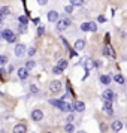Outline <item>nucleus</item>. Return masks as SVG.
I'll list each match as a JSON object with an SVG mask.
<instances>
[{"instance_id":"f257e3e1","label":"nucleus","mask_w":127,"mask_h":133,"mask_svg":"<svg viewBox=\"0 0 127 133\" xmlns=\"http://www.w3.org/2000/svg\"><path fill=\"white\" fill-rule=\"evenodd\" d=\"M0 35H2V39H5L6 42H9V43H12V42H15L17 41V35L14 33L12 30H3V31H0Z\"/></svg>"},{"instance_id":"f03ea898","label":"nucleus","mask_w":127,"mask_h":133,"mask_svg":"<svg viewBox=\"0 0 127 133\" xmlns=\"http://www.w3.org/2000/svg\"><path fill=\"white\" fill-rule=\"evenodd\" d=\"M70 19L69 18H63V19H57V30L58 31H63L64 29H67L69 25H70Z\"/></svg>"},{"instance_id":"7ed1b4c3","label":"nucleus","mask_w":127,"mask_h":133,"mask_svg":"<svg viewBox=\"0 0 127 133\" xmlns=\"http://www.w3.org/2000/svg\"><path fill=\"white\" fill-rule=\"evenodd\" d=\"M103 109H105V112H106L108 115H112L114 114V111H112V102L103 99Z\"/></svg>"},{"instance_id":"20e7f679","label":"nucleus","mask_w":127,"mask_h":133,"mask_svg":"<svg viewBox=\"0 0 127 133\" xmlns=\"http://www.w3.org/2000/svg\"><path fill=\"white\" fill-rule=\"evenodd\" d=\"M49 90H51V93H58L61 90V82L60 81H52L49 84Z\"/></svg>"},{"instance_id":"39448f33","label":"nucleus","mask_w":127,"mask_h":133,"mask_svg":"<svg viewBox=\"0 0 127 133\" xmlns=\"http://www.w3.org/2000/svg\"><path fill=\"white\" fill-rule=\"evenodd\" d=\"M42 118H43V112H42V111H39V109H35V111H31V120L41 121Z\"/></svg>"},{"instance_id":"423d86ee","label":"nucleus","mask_w":127,"mask_h":133,"mask_svg":"<svg viewBox=\"0 0 127 133\" xmlns=\"http://www.w3.org/2000/svg\"><path fill=\"white\" fill-rule=\"evenodd\" d=\"M58 109L64 111V112H72V111H73L72 105H70L69 102H64V100H61V105H60V108H58Z\"/></svg>"},{"instance_id":"0eeeda50","label":"nucleus","mask_w":127,"mask_h":133,"mask_svg":"<svg viewBox=\"0 0 127 133\" xmlns=\"http://www.w3.org/2000/svg\"><path fill=\"white\" fill-rule=\"evenodd\" d=\"M82 66L85 67V70H91L94 67V61L91 60V58H84L82 60Z\"/></svg>"},{"instance_id":"6e6552de","label":"nucleus","mask_w":127,"mask_h":133,"mask_svg":"<svg viewBox=\"0 0 127 133\" xmlns=\"http://www.w3.org/2000/svg\"><path fill=\"white\" fill-rule=\"evenodd\" d=\"M103 99L114 102V100H115V93H114V91H111V90H105V91H103Z\"/></svg>"},{"instance_id":"1a4fd4ad","label":"nucleus","mask_w":127,"mask_h":133,"mask_svg":"<svg viewBox=\"0 0 127 133\" xmlns=\"http://www.w3.org/2000/svg\"><path fill=\"white\" fill-rule=\"evenodd\" d=\"M72 108H73V111H76V112H84L85 111V105L82 102H75L72 105Z\"/></svg>"},{"instance_id":"9d476101","label":"nucleus","mask_w":127,"mask_h":133,"mask_svg":"<svg viewBox=\"0 0 127 133\" xmlns=\"http://www.w3.org/2000/svg\"><path fill=\"white\" fill-rule=\"evenodd\" d=\"M58 19V12L57 11H49L48 12V21L49 23H57Z\"/></svg>"},{"instance_id":"9b49d317","label":"nucleus","mask_w":127,"mask_h":133,"mask_svg":"<svg viewBox=\"0 0 127 133\" xmlns=\"http://www.w3.org/2000/svg\"><path fill=\"white\" fill-rule=\"evenodd\" d=\"M24 52H25V46L23 45V43H19V45L15 46V54H17V57H23Z\"/></svg>"},{"instance_id":"f8f14e48","label":"nucleus","mask_w":127,"mask_h":133,"mask_svg":"<svg viewBox=\"0 0 127 133\" xmlns=\"http://www.w3.org/2000/svg\"><path fill=\"white\" fill-rule=\"evenodd\" d=\"M18 78L19 79H27L29 78V69H25V67L18 69Z\"/></svg>"},{"instance_id":"ddd939ff","label":"nucleus","mask_w":127,"mask_h":133,"mask_svg":"<svg viewBox=\"0 0 127 133\" xmlns=\"http://www.w3.org/2000/svg\"><path fill=\"white\" fill-rule=\"evenodd\" d=\"M111 129L114 130V132H120L121 129H123V123L120 120H115L112 124H111Z\"/></svg>"},{"instance_id":"4468645a","label":"nucleus","mask_w":127,"mask_h":133,"mask_svg":"<svg viewBox=\"0 0 127 133\" xmlns=\"http://www.w3.org/2000/svg\"><path fill=\"white\" fill-rule=\"evenodd\" d=\"M102 52H103V55H105V57H112V58H114V52H112V49H111V46H109V45H105V46H103Z\"/></svg>"},{"instance_id":"2eb2a0df","label":"nucleus","mask_w":127,"mask_h":133,"mask_svg":"<svg viewBox=\"0 0 127 133\" xmlns=\"http://www.w3.org/2000/svg\"><path fill=\"white\" fill-rule=\"evenodd\" d=\"M12 132L14 133H25V132H27V129H25L24 124H17V126L14 127Z\"/></svg>"},{"instance_id":"dca6fc26","label":"nucleus","mask_w":127,"mask_h":133,"mask_svg":"<svg viewBox=\"0 0 127 133\" xmlns=\"http://www.w3.org/2000/svg\"><path fill=\"white\" fill-rule=\"evenodd\" d=\"M8 15H11V9L6 6L0 8V18H5V17H8Z\"/></svg>"},{"instance_id":"f3484780","label":"nucleus","mask_w":127,"mask_h":133,"mask_svg":"<svg viewBox=\"0 0 127 133\" xmlns=\"http://www.w3.org/2000/svg\"><path fill=\"white\" fill-rule=\"evenodd\" d=\"M84 46H85V42L82 41V39H78V41L75 42V49H76V51H82Z\"/></svg>"},{"instance_id":"a211bd4d","label":"nucleus","mask_w":127,"mask_h":133,"mask_svg":"<svg viewBox=\"0 0 127 133\" xmlns=\"http://www.w3.org/2000/svg\"><path fill=\"white\" fill-rule=\"evenodd\" d=\"M100 82L105 85H109V82H111V76H108V75H102L100 76Z\"/></svg>"},{"instance_id":"6ab92c4d","label":"nucleus","mask_w":127,"mask_h":133,"mask_svg":"<svg viewBox=\"0 0 127 133\" xmlns=\"http://www.w3.org/2000/svg\"><path fill=\"white\" fill-rule=\"evenodd\" d=\"M114 81L117 82V84H124V76H123V75H115Z\"/></svg>"},{"instance_id":"aec40b11","label":"nucleus","mask_w":127,"mask_h":133,"mask_svg":"<svg viewBox=\"0 0 127 133\" xmlns=\"http://www.w3.org/2000/svg\"><path fill=\"white\" fill-rule=\"evenodd\" d=\"M70 5L72 6H82L84 5V0H70Z\"/></svg>"},{"instance_id":"412c9836","label":"nucleus","mask_w":127,"mask_h":133,"mask_svg":"<svg viewBox=\"0 0 127 133\" xmlns=\"http://www.w3.org/2000/svg\"><path fill=\"white\" fill-rule=\"evenodd\" d=\"M18 21H19V24H29V18H27V17H25V15H21V17H19L18 18Z\"/></svg>"},{"instance_id":"4be33fe9","label":"nucleus","mask_w":127,"mask_h":133,"mask_svg":"<svg viewBox=\"0 0 127 133\" xmlns=\"http://www.w3.org/2000/svg\"><path fill=\"white\" fill-rule=\"evenodd\" d=\"M88 30L93 31V33H94V31H97V25H96V23H93V21H91V23H88Z\"/></svg>"},{"instance_id":"5701e85b","label":"nucleus","mask_w":127,"mask_h":133,"mask_svg":"<svg viewBox=\"0 0 127 133\" xmlns=\"http://www.w3.org/2000/svg\"><path fill=\"white\" fill-rule=\"evenodd\" d=\"M64 130H66L67 133H73V130H75V127L69 123V124H66V127H64Z\"/></svg>"},{"instance_id":"b1692460","label":"nucleus","mask_w":127,"mask_h":133,"mask_svg":"<svg viewBox=\"0 0 127 133\" xmlns=\"http://www.w3.org/2000/svg\"><path fill=\"white\" fill-rule=\"evenodd\" d=\"M58 67H60L61 70H63V69H66V67H67V61L66 60H60V61H58Z\"/></svg>"},{"instance_id":"393cba45","label":"nucleus","mask_w":127,"mask_h":133,"mask_svg":"<svg viewBox=\"0 0 127 133\" xmlns=\"http://www.w3.org/2000/svg\"><path fill=\"white\" fill-rule=\"evenodd\" d=\"M18 30L21 31V33H25V31H27V25L25 24H19L18 23Z\"/></svg>"},{"instance_id":"a878e982","label":"nucleus","mask_w":127,"mask_h":133,"mask_svg":"<svg viewBox=\"0 0 127 133\" xmlns=\"http://www.w3.org/2000/svg\"><path fill=\"white\" fill-rule=\"evenodd\" d=\"M49 103H51L52 106H55V108H60V105H61V100H49Z\"/></svg>"},{"instance_id":"bb28decb","label":"nucleus","mask_w":127,"mask_h":133,"mask_svg":"<svg viewBox=\"0 0 127 133\" xmlns=\"http://www.w3.org/2000/svg\"><path fill=\"white\" fill-rule=\"evenodd\" d=\"M33 67H35V61L29 60L27 63H25V69H33Z\"/></svg>"},{"instance_id":"cd10ccee","label":"nucleus","mask_w":127,"mask_h":133,"mask_svg":"<svg viewBox=\"0 0 127 133\" xmlns=\"http://www.w3.org/2000/svg\"><path fill=\"white\" fill-rule=\"evenodd\" d=\"M43 33H45V27L39 25V27H37V35H39V36H42Z\"/></svg>"},{"instance_id":"c85d7f7f","label":"nucleus","mask_w":127,"mask_h":133,"mask_svg":"<svg viewBox=\"0 0 127 133\" xmlns=\"http://www.w3.org/2000/svg\"><path fill=\"white\" fill-rule=\"evenodd\" d=\"M8 61V55H0V64H5Z\"/></svg>"},{"instance_id":"c756f323","label":"nucleus","mask_w":127,"mask_h":133,"mask_svg":"<svg viewBox=\"0 0 127 133\" xmlns=\"http://www.w3.org/2000/svg\"><path fill=\"white\" fill-rule=\"evenodd\" d=\"M81 30L88 31V23H82V24H81Z\"/></svg>"},{"instance_id":"7c9ffc66","label":"nucleus","mask_w":127,"mask_h":133,"mask_svg":"<svg viewBox=\"0 0 127 133\" xmlns=\"http://www.w3.org/2000/svg\"><path fill=\"white\" fill-rule=\"evenodd\" d=\"M52 72H54L55 75H60V73L63 72V70H61V69H60V67H58V66H55L54 69H52Z\"/></svg>"},{"instance_id":"2f4dec72","label":"nucleus","mask_w":127,"mask_h":133,"mask_svg":"<svg viewBox=\"0 0 127 133\" xmlns=\"http://www.w3.org/2000/svg\"><path fill=\"white\" fill-rule=\"evenodd\" d=\"M72 11H73V6H72V5H69V6L64 8V12H67V14H70Z\"/></svg>"},{"instance_id":"473e14b6","label":"nucleus","mask_w":127,"mask_h":133,"mask_svg":"<svg viewBox=\"0 0 127 133\" xmlns=\"http://www.w3.org/2000/svg\"><path fill=\"white\" fill-rule=\"evenodd\" d=\"M97 21H99V23H105V21H106V18H105L103 15H99V18H97Z\"/></svg>"},{"instance_id":"72a5a7b5","label":"nucleus","mask_w":127,"mask_h":133,"mask_svg":"<svg viewBox=\"0 0 127 133\" xmlns=\"http://www.w3.org/2000/svg\"><path fill=\"white\" fill-rule=\"evenodd\" d=\"M73 118H75V115H73V114H69V115H67V121H69V123H72Z\"/></svg>"},{"instance_id":"f704fd0d","label":"nucleus","mask_w":127,"mask_h":133,"mask_svg":"<svg viewBox=\"0 0 127 133\" xmlns=\"http://www.w3.org/2000/svg\"><path fill=\"white\" fill-rule=\"evenodd\" d=\"M35 52H36V48H33V46H31V48L29 49V55H30V57H31V55L35 54Z\"/></svg>"},{"instance_id":"c9c22d12","label":"nucleus","mask_w":127,"mask_h":133,"mask_svg":"<svg viewBox=\"0 0 127 133\" xmlns=\"http://www.w3.org/2000/svg\"><path fill=\"white\" fill-rule=\"evenodd\" d=\"M37 3H39V5H42V6H45V5L48 3V0H37Z\"/></svg>"},{"instance_id":"e433bc0d","label":"nucleus","mask_w":127,"mask_h":133,"mask_svg":"<svg viewBox=\"0 0 127 133\" xmlns=\"http://www.w3.org/2000/svg\"><path fill=\"white\" fill-rule=\"evenodd\" d=\"M30 90L33 91V93H37V87H36V85H31V87H30Z\"/></svg>"},{"instance_id":"4c0bfd02","label":"nucleus","mask_w":127,"mask_h":133,"mask_svg":"<svg viewBox=\"0 0 127 133\" xmlns=\"http://www.w3.org/2000/svg\"><path fill=\"white\" fill-rule=\"evenodd\" d=\"M100 130L105 132V130H106V124H100Z\"/></svg>"},{"instance_id":"58836bf2","label":"nucleus","mask_w":127,"mask_h":133,"mask_svg":"<svg viewBox=\"0 0 127 133\" xmlns=\"http://www.w3.org/2000/svg\"><path fill=\"white\" fill-rule=\"evenodd\" d=\"M3 19H5V18H0V27L3 25Z\"/></svg>"},{"instance_id":"ea45409f","label":"nucleus","mask_w":127,"mask_h":133,"mask_svg":"<svg viewBox=\"0 0 127 133\" xmlns=\"http://www.w3.org/2000/svg\"><path fill=\"white\" fill-rule=\"evenodd\" d=\"M76 133H87V132H84V130H78Z\"/></svg>"},{"instance_id":"a19ab883","label":"nucleus","mask_w":127,"mask_h":133,"mask_svg":"<svg viewBox=\"0 0 127 133\" xmlns=\"http://www.w3.org/2000/svg\"><path fill=\"white\" fill-rule=\"evenodd\" d=\"M0 96H2V93H0Z\"/></svg>"},{"instance_id":"79ce46f5","label":"nucleus","mask_w":127,"mask_h":133,"mask_svg":"<svg viewBox=\"0 0 127 133\" xmlns=\"http://www.w3.org/2000/svg\"><path fill=\"white\" fill-rule=\"evenodd\" d=\"M48 133H51V132H48Z\"/></svg>"}]
</instances>
